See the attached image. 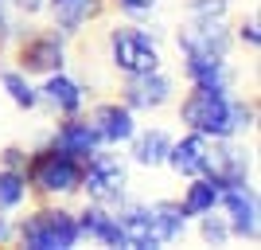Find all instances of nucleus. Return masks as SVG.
Returning a JSON list of instances; mask_svg holds the SVG:
<instances>
[{"mask_svg":"<svg viewBox=\"0 0 261 250\" xmlns=\"http://www.w3.org/2000/svg\"><path fill=\"white\" fill-rule=\"evenodd\" d=\"M179 207H184V215H207V211H215L218 207V184L211 180V176H191V184H187L184 199H179Z\"/></svg>","mask_w":261,"mask_h":250,"instance_id":"6ab92c4d","label":"nucleus"},{"mask_svg":"<svg viewBox=\"0 0 261 250\" xmlns=\"http://www.w3.org/2000/svg\"><path fill=\"white\" fill-rule=\"evenodd\" d=\"M199 235H203V242H215V246H222V242L234 239V235H230V223H226V219H218L215 211L199 215Z\"/></svg>","mask_w":261,"mask_h":250,"instance_id":"5701e85b","label":"nucleus"},{"mask_svg":"<svg viewBox=\"0 0 261 250\" xmlns=\"http://www.w3.org/2000/svg\"><path fill=\"white\" fill-rule=\"evenodd\" d=\"M207 141L211 137H203V133H187V137H179V141H172V149H168V156H164V164H172L179 176H203V164H207Z\"/></svg>","mask_w":261,"mask_h":250,"instance_id":"dca6fc26","label":"nucleus"},{"mask_svg":"<svg viewBox=\"0 0 261 250\" xmlns=\"http://www.w3.org/2000/svg\"><path fill=\"white\" fill-rule=\"evenodd\" d=\"M179 121L203 137H234L230 129V90L191 86L179 102Z\"/></svg>","mask_w":261,"mask_h":250,"instance_id":"20e7f679","label":"nucleus"},{"mask_svg":"<svg viewBox=\"0 0 261 250\" xmlns=\"http://www.w3.org/2000/svg\"><path fill=\"white\" fill-rule=\"evenodd\" d=\"M117 223L125 231V246L133 250H152V246H164L160 242V231H156V219H152V207H141V203H117Z\"/></svg>","mask_w":261,"mask_h":250,"instance_id":"9b49d317","label":"nucleus"},{"mask_svg":"<svg viewBox=\"0 0 261 250\" xmlns=\"http://www.w3.org/2000/svg\"><path fill=\"white\" fill-rule=\"evenodd\" d=\"M109 59L121 75H144L160 71V47L141 24H121L109 32Z\"/></svg>","mask_w":261,"mask_h":250,"instance_id":"39448f33","label":"nucleus"},{"mask_svg":"<svg viewBox=\"0 0 261 250\" xmlns=\"http://www.w3.org/2000/svg\"><path fill=\"white\" fill-rule=\"evenodd\" d=\"M184 75L191 86H207V90H230V82H234V71L226 59H215L203 51H184Z\"/></svg>","mask_w":261,"mask_h":250,"instance_id":"4468645a","label":"nucleus"},{"mask_svg":"<svg viewBox=\"0 0 261 250\" xmlns=\"http://www.w3.org/2000/svg\"><path fill=\"white\" fill-rule=\"evenodd\" d=\"M187 12H191V16H203V20H222L230 12V0H191Z\"/></svg>","mask_w":261,"mask_h":250,"instance_id":"b1692460","label":"nucleus"},{"mask_svg":"<svg viewBox=\"0 0 261 250\" xmlns=\"http://www.w3.org/2000/svg\"><path fill=\"white\" fill-rule=\"evenodd\" d=\"M160 0H109V8H121L125 16H144V12H152Z\"/></svg>","mask_w":261,"mask_h":250,"instance_id":"a878e982","label":"nucleus"},{"mask_svg":"<svg viewBox=\"0 0 261 250\" xmlns=\"http://www.w3.org/2000/svg\"><path fill=\"white\" fill-rule=\"evenodd\" d=\"M152 219H156V231H160V242H175L187 227V215H184V207H179V199L152 203Z\"/></svg>","mask_w":261,"mask_h":250,"instance_id":"aec40b11","label":"nucleus"},{"mask_svg":"<svg viewBox=\"0 0 261 250\" xmlns=\"http://www.w3.org/2000/svg\"><path fill=\"white\" fill-rule=\"evenodd\" d=\"M74 219H78V235H82V239H94V242H101V246H125V231H121L113 207L90 199Z\"/></svg>","mask_w":261,"mask_h":250,"instance_id":"f8f14e48","label":"nucleus"},{"mask_svg":"<svg viewBox=\"0 0 261 250\" xmlns=\"http://www.w3.org/2000/svg\"><path fill=\"white\" fill-rule=\"evenodd\" d=\"M39 102H47V106L59 109V113H78V109H82V102H86V90L78 86L74 78H66L63 71H55V75H43Z\"/></svg>","mask_w":261,"mask_h":250,"instance_id":"f3484780","label":"nucleus"},{"mask_svg":"<svg viewBox=\"0 0 261 250\" xmlns=\"http://www.w3.org/2000/svg\"><path fill=\"white\" fill-rule=\"evenodd\" d=\"M172 98V78L164 71H144V75H125L121 102L137 113V109H160Z\"/></svg>","mask_w":261,"mask_h":250,"instance_id":"1a4fd4ad","label":"nucleus"},{"mask_svg":"<svg viewBox=\"0 0 261 250\" xmlns=\"http://www.w3.org/2000/svg\"><path fill=\"white\" fill-rule=\"evenodd\" d=\"M23 180H28V192H35L39 199L70 196V192L82 188V161L70 156V152H63V149H55V145L47 141V145L28 152Z\"/></svg>","mask_w":261,"mask_h":250,"instance_id":"f257e3e1","label":"nucleus"},{"mask_svg":"<svg viewBox=\"0 0 261 250\" xmlns=\"http://www.w3.org/2000/svg\"><path fill=\"white\" fill-rule=\"evenodd\" d=\"M0 8H4V12H8V8H12V0H0Z\"/></svg>","mask_w":261,"mask_h":250,"instance_id":"c756f323","label":"nucleus"},{"mask_svg":"<svg viewBox=\"0 0 261 250\" xmlns=\"http://www.w3.org/2000/svg\"><path fill=\"white\" fill-rule=\"evenodd\" d=\"M51 145L70 152V156H78V161H86L94 149H101V137H98V129H94L90 118H82V113H63V121H59L55 133H51Z\"/></svg>","mask_w":261,"mask_h":250,"instance_id":"9d476101","label":"nucleus"},{"mask_svg":"<svg viewBox=\"0 0 261 250\" xmlns=\"http://www.w3.org/2000/svg\"><path fill=\"white\" fill-rule=\"evenodd\" d=\"M12 4H16L23 16H35V12H43V8H47V0H12Z\"/></svg>","mask_w":261,"mask_h":250,"instance_id":"c85d7f7f","label":"nucleus"},{"mask_svg":"<svg viewBox=\"0 0 261 250\" xmlns=\"http://www.w3.org/2000/svg\"><path fill=\"white\" fill-rule=\"evenodd\" d=\"M23 164H28V149H23V145L0 149V168H16V172H23Z\"/></svg>","mask_w":261,"mask_h":250,"instance_id":"393cba45","label":"nucleus"},{"mask_svg":"<svg viewBox=\"0 0 261 250\" xmlns=\"http://www.w3.org/2000/svg\"><path fill=\"white\" fill-rule=\"evenodd\" d=\"M8 242H16V223L8 215H0V246H8Z\"/></svg>","mask_w":261,"mask_h":250,"instance_id":"cd10ccee","label":"nucleus"},{"mask_svg":"<svg viewBox=\"0 0 261 250\" xmlns=\"http://www.w3.org/2000/svg\"><path fill=\"white\" fill-rule=\"evenodd\" d=\"M16 242L28 250H70L82 242L78 219L66 207H39L16 223Z\"/></svg>","mask_w":261,"mask_h":250,"instance_id":"f03ea898","label":"nucleus"},{"mask_svg":"<svg viewBox=\"0 0 261 250\" xmlns=\"http://www.w3.org/2000/svg\"><path fill=\"white\" fill-rule=\"evenodd\" d=\"M218 207L230 211V235L234 239H250L257 242V192L250 184H234L218 192Z\"/></svg>","mask_w":261,"mask_h":250,"instance_id":"6e6552de","label":"nucleus"},{"mask_svg":"<svg viewBox=\"0 0 261 250\" xmlns=\"http://www.w3.org/2000/svg\"><path fill=\"white\" fill-rule=\"evenodd\" d=\"M28 199V180L16 168H0V211H16Z\"/></svg>","mask_w":261,"mask_h":250,"instance_id":"4be33fe9","label":"nucleus"},{"mask_svg":"<svg viewBox=\"0 0 261 250\" xmlns=\"http://www.w3.org/2000/svg\"><path fill=\"white\" fill-rule=\"evenodd\" d=\"M90 121H94V129H98L101 145H121V141H129L133 133H137L133 109L125 106V102H101V106H94Z\"/></svg>","mask_w":261,"mask_h":250,"instance_id":"2eb2a0df","label":"nucleus"},{"mask_svg":"<svg viewBox=\"0 0 261 250\" xmlns=\"http://www.w3.org/2000/svg\"><path fill=\"white\" fill-rule=\"evenodd\" d=\"M51 20L63 35H78L90 20H101L109 12V0H47Z\"/></svg>","mask_w":261,"mask_h":250,"instance_id":"ddd939ff","label":"nucleus"},{"mask_svg":"<svg viewBox=\"0 0 261 250\" xmlns=\"http://www.w3.org/2000/svg\"><path fill=\"white\" fill-rule=\"evenodd\" d=\"M238 39L246 47H250V51H257V43H261V32H257V16H250V20H242L238 24Z\"/></svg>","mask_w":261,"mask_h":250,"instance_id":"bb28decb","label":"nucleus"},{"mask_svg":"<svg viewBox=\"0 0 261 250\" xmlns=\"http://www.w3.org/2000/svg\"><path fill=\"white\" fill-rule=\"evenodd\" d=\"M82 188L94 203H106V207H117L125 199V164L113 156V152H101L94 149L82 161Z\"/></svg>","mask_w":261,"mask_h":250,"instance_id":"423d86ee","label":"nucleus"},{"mask_svg":"<svg viewBox=\"0 0 261 250\" xmlns=\"http://www.w3.org/2000/svg\"><path fill=\"white\" fill-rule=\"evenodd\" d=\"M12 59L23 75H55L63 71V59H66V35L59 28H35V32H23L16 28L12 35Z\"/></svg>","mask_w":261,"mask_h":250,"instance_id":"7ed1b4c3","label":"nucleus"},{"mask_svg":"<svg viewBox=\"0 0 261 250\" xmlns=\"http://www.w3.org/2000/svg\"><path fill=\"white\" fill-rule=\"evenodd\" d=\"M129 145H133V161L137 164L156 168V164H164V156H168V149H172V137H168L164 129H144V133H133Z\"/></svg>","mask_w":261,"mask_h":250,"instance_id":"a211bd4d","label":"nucleus"},{"mask_svg":"<svg viewBox=\"0 0 261 250\" xmlns=\"http://www.w3.org/2000/svg\"><path fill=\"white\" fill-rule=\"evenodd\" d=\"M0 82H4L8 98L16 102L20 109H39V106H43V102H39V90L28 82V75H23L20 66H16V71H8V66H4V71H0Z\"/></svg>","mask_w":261,"mask_h":250,"instance_id":"412c9836","label":"nucleus"},{"mask_svg":"<svg viewBox=\"0 0 261 250\" xmlns=\"http://www.w3.org/2000/svg\"><path fill=\"white\" fill-rule=\"evenodd\" d=\"M175 43H179V51H203V55H215V59H230V51H234V32L226 28V16H222V20L191 16V20L179 28Z\"/></svg>","mask_w":261,"mask_h":250,"instance_id":"0eeeda50","label":"nucleus"}]
</instances>
